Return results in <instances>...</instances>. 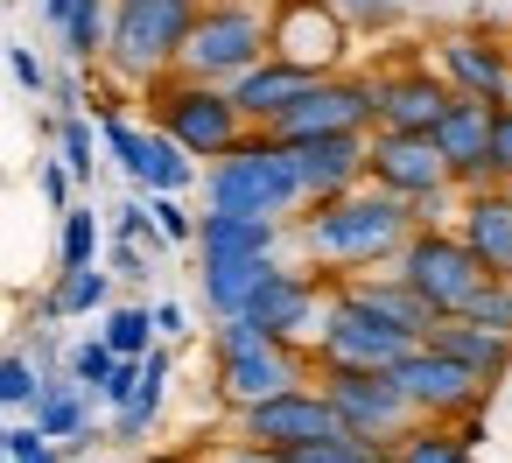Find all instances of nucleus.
Here are the masks:
<instances>
[{"label": "nucleus", "mask_w": 512, "mask_h": 463, "mask_svg": "<svg viewBox=\"0 0 512 463\" xmlns=\"http://www.w3.org/2000/svg\"><path fill=\"white\" fill-rule=\"evenodd\" d=\"M414 239V204L386 197L379 183L372 190H344V197H323L302 225V246L330 267H372V260H393L400 246Z\"/></svg>", "instance_id": "f257e3e1"}, {"label": "nucleus", "mask_w": 512, "mask_h": 463, "mask_svg": "<svg viewBox=\"0 0 512 463\" xmlns=\"http://www.w3.org/2000/svg\"><path fill=\"white\" fill-rule=\"evenodd\" d=\"M204 197H211V211H246V218H288L295 204H309L302 169H295V148L274 141V127L239 134V148L218 155Z\"/></svg>", "instance_id": "f03ea898"}, {"label": "nucleus", "mask_w": 512, "mask_h": 463, "mask_svg": "<svg viewBox=\"0 0 512 463\" xmlns=\"http://www.w3.org/2000/svg\"><path fill=\"white\" fill-rule=\"evenodd\" d=\"M197 0H113V36L106 57L127 78H155L162 64H183V43L197 29Z\"/></svg>", "instance_id": "7ed1b4c3"}, {"label": "nucleus", "mask_w": 512, "mask_h": 463, "mask_svg": "<svg viewBox=\"0 0 512 463\" xmlns=\"http://www.w3.org/2000/svg\"><path fill=\"white\" fill-rule=\"evenodd\" d=\"M400 281L435 309V316H463L477 302V288L491 281V267L463 246V232H435L421 225L407 246H400Z\"/></svg>", "instance_id": "20e7f679"}, {"label": "nucleus", "mask_w": 512, "mask_h": 463, "mask_svg": "<svg viewBox=\"0 0 512 463\" xmlns=\"http://www.w3.org/2000/svg\"><path fill=\"white\" fill-rule=\"evenodd\" d=\"M267 50L274 43H267V22L253 8H204L190 43H183V71L204 78V85H232L253 64H267Z\"/></svg>", "instance_id": "39448f33"}, {"label": "nucleus", "mask_w": 512, "mask_h": 463, "mask_svg": "<svg viewBox=\"0 0 512 463\" xmlns=\"http://www.w3.org/2000/svg\"><path fill=\"white\" fill-rule=\"evenodd\" d=\"M421 337H407L400 323H386V316H372L365 302H351V295H337L330 302V316H323V330H316V365H351V372H393L407 351H414Z\"/></svg>", "instance_id": "423d86ee"}, {"label": "nucleus", "mask_w": 512, "mask_h": 463, "mask_svg": "<svg viewBox=\"0 0 512 463\" xmlns=\"http://www.w3.org/2000/svg\"><path fill=\"white\" fill-rule=\"evenodd\" d=\"M155 106H162V134L183 141V148L204 155V162H211V155H232L239 134H246V113L232 106V92H225V85H204V78L162 92Z\"/></svg>", "instance_id": "0eeeda50"}, {"label": "nucleus", "mask_w": 512, "mask_h": 463, "mask_svg": "<svg viewBox=\"0 0 512 463\" xmlns=\"http://www.w3.org/2000/svg\"><path fill=\"white\" fill-rule=\"evenodd\" d=\"M379 120V92L365 78H316L281 120H274V141H316V134H365Z\"/></svg>", "instance_id": "6e6552de"}, {"label": "nucleus", "mask_w": 512, "mask_h": 463, "mask_svg": "<svg viewBox=\"0 0 512 463\" xmlns=\"http://www.w3.org/2000/svg\"><path fill=\"white\" fill-rule=\"evenodd\" d=\"M99 141H106V155H113L141 190H176V197H183V190L197 183V155H190L183 141H169L162 127H155V134H141V127H134V120H120L113 106H99Z\"/></svg>", "instance_id": "1a4fd4ad"}, {"label": "nucleus", "mask_w": 512, "mask_h": 463, "mask_svg": "<svg viewBox=\"0 0 512 463\" xmlns=\"http://www.w3.org/2000/svg\"><path fill=\"white\" fill-rule=\"evenodd\" d=\"M323 393L330 407L344 414L351 435H379V442H400L407 421H414V400L400 393L393 372H351V365H323Z\"/></svg>", "instance_id": "9d476101"}, {"label": "nucleus", "mask_w": 512, "mask_h": 463, "mask_svg": "<svg viewBox=\"0 0 512 463\" xmlns=\"http://www.w3.org/2000/svg\"><path fill=\"white\" fill-rule=\"evenodd\" d=\"M239 428H246V442L295 449V442H330V435H344V414L330 407L323 386H288V393H274V400H260V407H239Z\"/></svg>", "instance_id": "9b49d317"}, {"label": "nucleus", "mask_w": 512, "mask_h": 463, "mask_svg": "<svg viewBox=\"0 0 512 463\" xmlns=\"http://www.w3.org/2000/svg\"><path fill=\"white\" fill-rule=\"evenodd\" d=\"M365 176L386 197H400V204H421V197L449 190V162H442L435 134H393V127H379L372 155H365Z\"/></svg>", "instance_id": "f8f14e48"}, {"label": "nucleus", "mask_w": 512, "mask_h": 463, "mask_svg": "<svg viewBox=\"0 0 512 463\" xmlns=\"http://www.w3.org/2000/svg\"><path fill=\"white\" fill-rule=\"evenodd\" d=\"M491 127H498V106L463 99V92L449 99V113L435 127V148L449 162V183H463V190H491L498 183V169H491Z\"/></svg>", "instance_id": "ddd939ff"}, {"label": "nucleus", "mask_w": 512, "mask_h": 463, "mask_svg": "<svg viewBox=\"0 0 512 463\" xmlns=\"http://www.w3.org/2000/svg\"><path fill=\"white\" fill-rule=\"evenodd\" d=\"M393 379H400V393L414 400V414H463V407H477V393H484V379H477L470 365H456L449 351H435V344H414V351L393 365Z\"/></svg>", "instance_id": "4468645a"}, {"label": "nucleus", "mask_w": 512, "mask_h": 463, "mask_svg": "<svg viewBox=\"0 0 512 463\" xmlns=\"http://www.w3.org/2000/svg\"><path fill=\"white\" fill-rule=\"evenodd\" d=\"M267 43H274L281 64H302L309 78H330V64L344 57V22L323 8V0H281Z\"/></svg>", "instance_id": "2eb2a0df"}, {"label": "nucleus", "mask_w": 512, "mask_h": 463, "mask_svg": "<svg viewBox=\"0 0 512 463\" xmlns=\"http://www.w3.org/2000/svg\"><path fill=\"white\" fill-rule=\"evenodd\" d=\"M288 386H302V358H295V344H281V337H260V344L218 358V393H225L232 407H260V400H274V393H288Z\"/></svg>", "instance_id": "dca6fc26"}, {"label": "nucleus", "mask_w": 512, "mask_h": 463, "mask_svg": "<svg viewBox=\"0 0 512 463\" xmlns=\"http://www.w3.org/2000/svg\"><path fill=\"white\" fill-rule=\"evenodd\" d=\"M246 316L267 330V337H281V344H295V337H316L323 330V302H316V288H309V274H295V267H267V281L253 288V302H246Z\"/></svg>", "instance_id": "f3484780"}, {"label": "nucleus", "mask_w": 512, "mask_h": 463, "mask_svg": "<svg viewBox=\"0 0 512 463\" xmlns=\"http://www.w3.org/2000/svg\"><path fill=\"white\" fill-rule=\"evenodd\" d=\"M372 92H379V127H393V134H435L456 99L449 78H435V71H393Z\"/></svg>", "instance_id": "a211bd4d"}, {"label": "nucleus", "mask_w": 512, "mask_h": 463, "mask_svg": "<svg viewBox=\"0 0 512 463\" xmlns=\"http://www.w3.org/2000/svg\"><path fill=\"white\" fill-rule=\"evenodd\" d=\"M365 155H372L365 134H316V141H295V169H302L309 204L358 190V183H365Z\"/></svg>", "instance_id": "6ab92c4d"}, {"label": "nucleus", "mask_w": 512, "mask_h": 463, "mask_svg": "<svg viewBox=\"0 0 512 463\" xmlns=\"http://www.w3.org/2000/svg\"><path fill=\"white\" fill-rule=\"evenodd\" d=\"M442 78L463 99L505 106V92H512V50H498L484 36H456V43H442Z\"/></svg>", "instance_id": "aec40b11"}, {"label": "nucleus", "mask_w": 512, "mask_h": 463, "mask_svg": "<svg viewBox=\"0 0 512 463\" xmlns=\"http://www.w3.org/2000/svg\"><path fill=\"white\" fill-rule=\"evenodd\" d=\"M309 85H316V78H309L302 64H281V57H267V64H253L246 78H232L225 92H232V106H239L253 127H274V120H281V113H288V106H295Z\"/></svg>", "instance_id": "412c9836"}, {"label": "nucleus", "mask_w": 512, "mask_h": 463, "mask_svg": "<svg viewBox=\"0 0 512 463\" xmlns=\"http://www.w3.org/2000/svg\"><path fill=\"white\" fill-rule=\"evenodd\" d=\"M281 218H246V211H204L197 218V253L204 260H274Z\"/></svg>", "instance_id": "4be33fe9"}, {"label": "nucleus", "mask_w": 512, "mask_h": 463, "mask_svg": "<svg viewBox=\"0 0 512 463\" xmlns=\"http://www.w3.org/2000/svg\"><path fill=\"white\" fill-rule=\"evenodd\" d=\"M463 246L498 281H512V190H470V204H463Z\"/></svg>", "instance_id": "5701e85b"}, {"label": "nucleus", "mask_w": 512, "mask_h": 463, "mask_svg": "<svg viewBox=\"0 0 512 463\" xmlns=\"http://www.w3.org/2000/svg\"><path fill=\"white\" fill-rule=\"evenodd\" d=\"M421 344L449 351V358H456V365H470L477 379H498V372H505V358H512V337H498V330H484V323H470V316H442Z\"/></svg>", "instance_id": "b1692460"}, {"label": "nucleus", "mask_w": 512, "mask_h": 463, "mask_svg": "<svg viewBox=\"0 0 512 463\" xmlns=\"http://www.w3.org/2000/svg\"><path fill=\"white\" fill-rule=\"evenodd\" d=\"M344 295H351V302H365L372 316H386V323H400L407 337H428V330L442 323V316H435V309H428V302H421V295H414V288H407L400 274H393V281H351Z\"/></svg>", "instance_id": "393cba45"}, {"label": "nucleus", "mask_w": 512, "mask_h": 463, "mask_svg": "<svg viewBox=\"0 0 512 463\" xmlns=\"http://www.w3.org/2000/svg\"><path fill=\"white\" fill-rule=\"evenodd\" d=\"M267 267H274V260H204V302H211L218 316H246L253 288L267 281Z\"/></svg>", "instance_id": "a878e982"}, {"label": "nucleus", "mask_w": 512, "mask_h": 463, "mask_svg": "<svg viewBox=\"0 0 512 463\" xmlns=\"http://www.w3.org/2000/svg\"><path fill=\"white\" fill-rule=\"evenodd\" d=\"M57 36H64V50H71L78 64H92V57L106 50V36H113V8H106V0H71L64 22H57Z\"/></svg>", "instance_id": "bb28decb"}, {"label": "nucleus", "mask_w": 512, "mask_h": 463, "mask_svg": "<svg viewBox=\"0 0 512 463\" xmlns=\"http://www.w3.org/2000/svg\"><path fill=\"white\" fill-rule=\"evenodd\" d=\"M281 463H393V449L379 442V435H330V442H295V449H281Z\"/></svg>", "instance_id": "cd10ccee"}, {"label": "nucleus", "mask_w": 512, "mask_h": 463, "mask_svg": "<svg viewBox=\"0 0 512 463\" xmlns=\"http://www.w3.org/2000/svg\"><path fill=\"white\" fill-rule=\"evenodd\" d=\"M57 267H64V274L99 267V211H92V204H71V211H64V246H57Z\"/></svg>", "instance_id": "c85d7f7f"}, {"label": "nucleus", "mask_w": 512, "mask_h": 463, "mask_svg": "<svg viewBox=\"0 0 512 463\" xmlns=\"http://www.w3.org/2000/svg\"><path fill=\"white\" fill-rule=\"evenodd\" d=\"M36 428H43L50 442L78 435V428H85V386H43V393H36Z\"/></svg>", "instance_id": "c756f323"}, {"label": "nucleus", "mask_w": 512, "mask_h": 463, "mask_svg": "<svg viewBox=\"0 0 512 463\" xmlns=\"http://www.w3.org/2000/svg\"><path fill=\"white\" fill-rule=\"evenodd\" d=\"M106 288H113V274H99V267H78V274H64V281H57V295H50V316H92V309H106Z\"/></svg>", "instance_id": "7c9ffc66"}, {"label": "nucleus", "mask_w": 512, "mask_h": 463, "mask_svg": "<svg viewBox=\"0 0 512 463\" xmlns=\"http://www.w3.org/2000/svg\"><path fill=\"white\" fill-rule=\"evenodd\" d=\"M99 337H106L120 358H148V351H155V309H134V302H127V309H106V330H99Z\"/></svg>", "instance_id": "2f4dec72"}, {"label": "nucleus", "mask_w": 512, "mask_h": 463, "mask_svg": "<svg viewBox=\"0 0 512 463\" xmlns=\"http://www.w3.org/2000/svg\"><path fill=\"white\" fill-rule=\"evenodd\" d=\"M393 463H470V435H449V428H414V435H400Z\"/></svg>", "instance_id": "473e14b6"}, {"label": "nucleus", "mask_w": 512, "mask_h": 463, "mask_svg": "<svg viewBox=\"0 0 512 463\" xmlns=\"http://www.w3.org/2000/svg\"><path fill=\"white\" fill-rule=\"evenodd\" d=\"M57 155H64V169H71L78 183H92V176H99V141H92V120L64 113V127H57Z\"/></svg>", "instance_id": "72a5a7b5"}, {"label": "nucleus", "mask_w": 512, "mask_h": 463, "mask_svg": "<svg viewBox=\"0 0 512 463\" xmlns=\"http://www.w3.org/2000/svg\"><path fill=\"white\" fill-rule=\"evenodd\" d=\"M148 218H155L162 246H197V218L176 204V190H148Z\"/></svg>", "instance_id": "f704fd0d"}, {"label": "nucleus", "mask_w": 512, "mask_h": 463, "mask_svg": "<svg viewBox=\"0 0 512 463\" xmlns=\"http://www.w3.org/2000/svg\"><path fill=\"white\" fill-rule=\"evenodd\" d=\"M463 316H470V323H484V330H498V337H512V281H498V274H491Z\"/></svg>", "instance_id": "c9c22d12"}, {"label": "nucleus", "mask_w": 512, "mask_h": 463, "mask_svg": "<svg viewBox=\"0 0 512 463\" xmlns=\"http://www.w3.org/2000/svg\"><path fill=\"white\" fill-rule=\"evenodd\" d=\"M113 365H120V351H113V344H106V337H85V344H78V351H71V379H78V386H85V393H99V386H106V372H113Z\"/></svg>", "instance_id": "e433bc0d"}, {"label": "nucleus", "mask_w": 512, "mask_h": 463, "mask_svg": "<svg viewBox=\"0 0 512 463\" xmlns=\"http://www.w3.org/2000/svg\"><path fill=\"white\" fill-rule=\"evenodd\" d=\"M43 393V372L29 358H0V407H36Z\"/></svg>", "instance_id": "4c0bfd02"}, {"label": "nucleus", "mask_w": 512, "mask_h": 463, "mask_svg": "<svg viewBox=\"0 0 512 463\" xmlns=\"http://www.w3.org/2000/svg\"><path fill=\"white\" fill-rule=\"evenodd\" d=\"M134 386H141V358H120V365L106 372V386H99V400H106V407L120 414V407L134 400Z\"/></svg>", "instance_id": "58836bf2"}, {"label": "nucleus", "mask_w": 512, "mask_h": 463, "mask_svg": "<svg viewBox=\"0 0 512 463\" xmlns=\"http://www.w3.org/2000/svg\"><path fill=\"white\" fill-rule=\"evenodd\" d=\"M8 71H15V85H22V92H50V71L36 64V50L8 43Z\"/></svg>", "instance_id": "ea45409f"}, {"label": "nucleus", "mask_w": 512, "mask_h": 463, "mask_svg": "<svg viewBox=\"0 0 512 463\" xmlns=\"http://www.w3.org/2000/svg\"><path fill=\"white\" fill-rule=\"evenodd\" d=\"M36 183H43L50 211H71V183H78V176L64 169V155H57V162H43V169H36Z\"/></svg>", "instance_id": "a19ab883"}, {"label": "nucleus", "mask_w": 512, "mask_h": 463, "mask_svg": "<svg viewBox=\"0 0 512 463\" xmlns=\"http://www.w3.org/2000/svg\"><path fill=\"white\" fill-rule=\"evenodd\" d=\"M491 169H498V183H512V106H498V127H491Z\"/></svg>", "instance_id": "79ce46f5"}, {"label": "nucleus", "mask_w": 512, "mask_h": 463, "mask_svg": "<svg viewBox=\"0 0 512 463\" xmlns=\"http://www.w3.org/2000/svg\"><path fill=\"white\" fill-rule=\"evenodd\" d=\"M155 337L169 344V337H190V316H183V302H155Z\"/></svg>", "instance_id": "37998d69"}, {"label": "nucleus", "mask_w": 512, "mask_h": 463, "mask_svg": "<svg viewBox=\"0 0 512 463\" xmlns=\"http://www.w3.org/2000/svg\"><path fill=\"white\" fill-rule=\"evenodd\" d=\"M225 463H281V449H267V442H239Z\"/></svg>", "instance_id": "c03bdc74"}, {"label": "nucleus", "mask_w": 512, "mask_h": 463, "mask_svg": "<svg viewBox=\"0 0 512 463\" xmlns=\"http://www.w3.org/2000/svg\"><path fill=\"white\" fill-rule=\"evenodd\" d=\"M113 267L134 274V267H141V239H120V246H113Z\"/></svg>", "instance_id": "a18cd8bd"}, {"label": "nucleus", "mask_w": 512, "mask_h": 463, "mask_svg": "<svg viewBox=\"0 0 512 463\" xmlns=\"http://www.w3.org/2000/svg\"><path fill=\"white\" fill-rule=\"evenodd\" d=\"M50 92H57V106H64V113L78 106V78H50Z\"/></svg>", "instance_id": "49530a36"}, {"label": "nucleus", "mask_w": 512, "mask_h": 463, "mask_svg": "<svg viewBox=\"0 0 512 463\" xmlns=\"http://www.w3.org/2000/svg\"><path fill=\"white\" fill-rule=\"evenodd\" d=\"M64 8H71V0H43V15H50V29L64 22Z\"/></svg>", "instance_id": "de8ad7c7"}, {"label": "nucleus", "mask_w": 512, "mask_h": 463, "mask_svg": "<svg viewBox=\"0 0 512 463\" xmlns=\"http://www.w3.org/2000/svg\"><path fill=\"white\" fill-rule=\"evenodd\" d=\"M15 463H57V449H36V456H15Z\"/></svg>", "instance_id": "09e8293b"}, {"label": "nucleus", "mask_w": 512, "mask_h": 463, "mask_svg": "<svg viewBox=\"0 0 512 463\" xmlns=\"http://www.w3.org/2000/svg\"><path fill=\"white\" fill-rule=\"evenodd\" d=\"M0 463H8V428H0Z\"/></svg>", "instance_id": "8fccbe9b"}, {"label": "nucleus", "mask_w": 512, "mask_h": 463, "mask_svg": "<svg viewBox=\"0 0 512 463\" xmlns=\"http://www.w3.org/2000/svg\"><path fill=\"white\" fill-rule=\"evenodd\" d=\"M505 106H512V92H505Z\"/></svg>", "instance_id": "3c124183"}, {"label": "nucleus", "mask_w": 512, "mask_h": 463, "mask_svg": "<svg viewBox=\"0 0 512 463\" xmlns=\"http://www.w3.org/2000/svg\"><path fill=\"white\" fill-rule=\"evenodd\" d=\"M505 190H512V183H505Z\"/></svg>", "instance_id": "603ef678"}]
</instances>
